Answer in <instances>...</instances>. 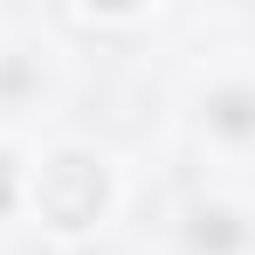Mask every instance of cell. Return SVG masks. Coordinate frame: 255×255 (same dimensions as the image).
<instances>
[{"mask_svg": "<svg viewBox=\"0 0 255 255\" xmlns=\"http://www.w3.org/2000/svg\"><path fill=\"white\" fill-rule=\"evenodd\" d=\"M214 125L228 131V138H249L255 131V90H221L214 97Z\"/></svg>", "mask_w": 255, "mask_h": 255, "instance_id": "3", "label": "cell"}, {"mask_svg": "<svg viewBox=\"0 0 255 255\" xmlns=\"http://www.w3.org/2000/svg\"><path fill=\"white\" fill-rule=\"evenodd\" d=\"M242 242V221L228 207H207V214H193V249H214V255H228Z\"/></svg>", "mask_w": 255, "mask_h": 255, "instance_id": "2", "label": "cell"}, {"mask_svg": "<svg viewBox=\"0 0 255 255\" xmlns=\"http://www.w3.org/2000/svg\"><path fill=\"white\" fill-rule=\"evenodd\" d=\"M14 207V166H7V152H0V214Z\"/></svg>", "mask_w": 255, "mask_h": 255, "instance_id": "4", "label": "cell"}, {"mask_svg": "<svg viewBox=\"0 0 255 255\" xmlns=\"http://www.w3.org/2000/svg\"><path fill=\"white\" fill-rule=\"evenodd\" d=\"M104 193H111L104 166H97L90 152H62V159H48L42 186H35V207H42L48 228L76 235V228H90V221L104 214Z\"/></svg>", "mask_w": 255, "mask_h": 255, "instance_id": "1", "label": "cell"}]
</instances>
